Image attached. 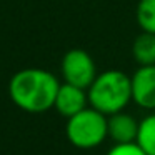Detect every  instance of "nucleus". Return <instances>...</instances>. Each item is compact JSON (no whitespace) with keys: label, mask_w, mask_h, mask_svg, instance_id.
Listing matches in <instances>:
<instances>
[{"label":"nucleus","mask_w":155,"mask_h":155,"mask_svg":"<svg viewBox=\"0 0 155 155\" xmlns=\"http://www.w3.org/2000/svg\"><path fill=\"white\" fill-rule=\"evenodd\" d=\"M135 18L142 32L155 34V0H138Z\"/></svg>","instance_id":"nucleus-10"},{"label":"nucleus","mask_w":155,"mask_h":155,"mask_svg":"<svg viewBox=\"0 0 155 155\" xmlns=\"http://www.w3.org/2000/svg\"><path fill=\"white\" fill-rule=\"evenodd\" d=\"M87 107H88L87 90L62 82L54 102V108L57 110V114L65 118H70Z\"/></svg>","instance_id":"nucleus-6"},{"label":"nucleus","mask_w":155,"mask_h":155,"mask_svg":"<svg viewBox=\"0 0 155 155\" xmlns=\"http://www.w3.org/2000/svg\"><path fill=\"white\" fill-rule=\"evenodd\" d=\"M107 134L114 143H132L137 140L138 120L127 112H117L107 117Z\"/></svg>","instance_id":"nucleus-7"},{"label":"nucleus","mask_w":155,"mask_h":155,"mask_svg":"<svg viewBox=\"0 0 155 155\" xmlns=\"http://www.w3.org/2000/svg\"><path fill=\"white\" fill-rule=\"evenodd\" d=\"M87 95L88 105L107 117L117 112H124L132 102L130 75L117 68L104 70L87 88Z\"/></svg>","instance_id":"nucleus-2"},{"label":"nucleus","mask_w":155,"mask_h":155,"mask_svg":"<svg viewBox=\"0 0 155 155\" xmlns=\"http://www.w3.org/2000/svg\"><path fill=\"white\" fill-rule=\"evenodd\" d=\"M65 135L75 148H80V150L97 148L105 142V138H108L107 115L88 105L77 115L67 118Z\"/></svg>","instance_id":"nucleus-3"},{"label":"nucleus","mask_w":155,"mask_h":155,"mask_svg":"<svg viewBox=\"0 0 155 155\" xmlns=\"http://www.w3.org/2000/svg\"><path fill=\"white\" fill-rule=\"evenodd\" d=\"M135 142L147 155H155V112H150L138 120V134Z\"/></svg>","instance_id":"nucleus-9"},{"label":"nucleus","mask_w":155,"mask_h":155,"mask_svg":"<svg viewBox=\"0 0 155 155\" xmlns=\"http://www.w3.org/2000/svg\"><path fill=\"white\" fill-rule=\"evenodd\" d=\"M107 155H147L137 142L132 143H114L110 147V150L107 152Z\"/></svg>","instance_id":"nucleus-11"},{"label":"nucleus","mask_w":155,"mask_h":155,"mask_svg":"<svg viewBox=\"0 0 155 155\" xmlns=\"http://www.w3.org/2000/svg\"><path fill=\"white\" fill-rule=\"evenodd\" d=\"M132 57L138 67L155 65V34L140 32L132 44Z\"/></svg>","instance_id":"nucleus-8"},{"label":"nucleus","mask_w":155,"mask_h":155,"mask_svg":"<svg viewBox=\"0 0 155 155\" xmlns=\"http://www.w3.org/2000/svg\"><path fill=\"white\" fill-rule=\"evenodd\" d=\"M60 74L65 84L87 90L98 75L95 60L84 48H70L60 62Z\"/></svg>","instance_id":"nucleus-4"},{"label":"nucleus","mask_w":155,"mask_h":155,"mask_svg":"<svg viewBox=\"0 0 155 155\" xmlns=\"http://www.w3.org/2000/svg\"><path fill=\"white\" fill-rule=\"evenodd\" d=\"M132 102L137 107L155 112V65L138 67L130 75Z\"/></svg>","instance_id":"nucleus-5"},{"label":"nucleus","mask_w":155,"mask_h":155,"mask_svg":"<svg viewBox=\"0 0 155 155\" xmlns=\"http://www.w3.org/2000/svg\"><path fill=\"white\" fill-rule=\"evenodd\" d=\"M60 84L62 82L45 68H22L15 72L8 82V97L24 112L44 114L54 108Z\"/></svg>","instance_id":"nucleus-1"}]
</instances>
